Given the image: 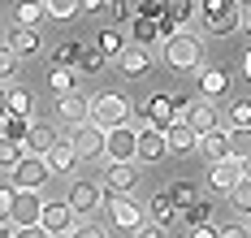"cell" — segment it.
<instances>
[{"label":"cell","instance_id":"cell-1","mask_svg":"<svg viewBox=\"0 0 251 238\" xmlns=\"http://www.w3.org/2000/svg\"><path fill=\"white\" fill-rule=\"evenodd\" d=\"M182 113H186V100H177L169 91H156V95H148V100L139 104V121L151 126V130H169Z\"/></svg>","mask_w":251,"mask_h":238},{"label":"cell","instance_id":"cell-2","mask_svg":"<svg viewBox=\"0 0 251 238\" xmlns=\"http://www.w3.org/2000/svg\"><path fill=\"white\" fill-rule=\"evenodd\" d=\"M160 56H165V65H169V70H182V74H186V70H195V65H200L203 44L191 35V30H177L174 39H165V44H160Z\"/></svg>","mask_w":251,"mask_h":238},{"label":"cell","instance_id":"cell-3","mask_svg":"<svg viewBox=\"0 0 251 238\" xmlns=\"http://www.w3.org/2000/svg\"><path fill=\"white\" fill-rule=\"evenodd\" d=\"M200 18H203V30L217 39L243 30L238 26V0H200Z\"/></svg>","mask_w":251,"mask_h":238},{"label":"cell","instance_id":"cell-4","mask_svg":"<svg viewBox=\"0 0 251 238\" xmlns=\"http://www.w3.org/2000/svg\"><path fill=\"white\" fill-rule=\"evenodd\" d=\"M91 121L100 126V130H117L130 121V100H126L122 91H100V95H91Z\"/></svg>","mask_w":251,"mask_h":238},{"label":"cell","instance_id":"cell-5","mask_svg":"<svg viewBox=\"0 0 251 238\" xmlns=\"http://www.w3.org/2000/svg\"><path fill=\"white\" fill-rule=\"evenodd\" d=\"M9 178H13V190H44L52 173H48V165H44L39 156H22L13 169H9Z\"/></svg>","mask_w":251,"mask_h":238},{"label":"cell","instance_id":"cell-6","mask_svg":"<svg viewBox=\"0 0 251 238\" xmlns=\"http://www.w3.org/2000/svg\"><path fill=\"white\" fill-rule=\"evenodd\" d=\"M134 152H139V130H134V126L108 130V139H104V156L113 160V165H134Z\"/></svg>","mask_w":251,"mask_h":238},{"label":"cell","instance_id":"cell-7","mask_svg":"<svg viewBox=\"0 0 251 238\" xmlns=\"http://www.w3.org/2000/svg\"><path fill=\"white\" fill-rule=\"evenodd\" d=\"M39 216H44V199H39V190H13L9 225H13V230H26V225H39Z\"/></svg>","mask_w":251,"mask_h":238},{"label":"cell","instance_id":"cell-8","mask_svg":"<svg viewBox=\"0 0 251 238\" xmlns=\"http://www.w3.org/2000/svg\"><path fill=\"white\" fill-rule=\"evenodd\" d=\"M104 139H108V130H100L96 121H82V126H74V134H70V143H74L78 160H96V156H104Z\"/></svg>","mask_w":251,"mask_h":238},{"label":"cell","instance_id":"cell-9","mask_svg":"<svg viewBox=\"0 0 251 238\" xmlns=\"http://www.w3.org/2000/svg\"><path fill=\"white\" fill-rule=\"evenodd\" d=\"M191 13H195V0H165V9H160V44L174 39L191 22Z\"/></svg>","mask_w":251,"mask_h":238},{"label":"cell","instance_id":"cell-10","mask_svg":"<svg viewBox=\"0 0 251 238\" xmlns=\"http://www.w3.org/2000/svg\"><path fill=\"white\" fill-rule=\"evenodd\" d=\"M39 225H44L52 238H70V234H74V225H78V216H74V208H70V204H44Z\"/></svg>","mask_w":251,"mask_h":238},{"label":"cell","instance_id":"cell-11","mask_svg":"<svg viewBox=\"0 0 251 238\" xmlns=\"http://www.w3.org/2000/svg\"><path fill=\"white\" fill-rule=\"evenodd\" d=\"M182 121L200 134V139L221 126V121H217V104H212V100H191V104H186V113H182Z\"/></svg>","mask_w":251,"mask_h":238},{"label":"cell","instance_id":"cell-12","mask_svg":"<svg viewBox=\"0 0 251 238\" xmlns=\"http://www.w3.org/2000/svg\"><path fill=\"white\" fill-rule=\"evenodd\" d=\"M70 208H74V216H91V212H100L104 195H100V182H74L70 186V199H65Z\"/></svg>","mask_w":251,"mask_h":238},{"label":"cell","instance_id":"cell-13","mask_svg":"<svg viewBox=\"0 0 251 238\" xmlns=\"http://www.w3.org/2000/svg\"><path fill=\"white\" fill-rule=\"evenodd\" d=\"M108 216H113V225H117V230H130V234L143 225V208H139L130 195H113V204H108Z\"/></svg>","mask_w":251,"mask_h":238},{"label":"cell","instance_id":"cell-14","mask_svg":"<svg viewBox=\"0 0 251 238\" xmlns=\"http://www.w3.org/2000/svg\"><path fill=\"white\" fill-rule=\"evenodd\" d=\"M134 186H139V165H113V160H108V169H104V190L130 195Z\"/></svg>","mask_w":251,"mask_h":238},{"label":"cell","instance_id":"cell-15","mask_svg":"<svg viewBox=\"0 0 251 238\" xmlns=\"http://www.w3.org/2000/svg\"><path fill=\"white\" fill-rule=\"evenodd\" d=\"M238 182H243V165H238V160H217V165H208V186H212V190L229 195Z\"/></svg>","mask_w":251,"mask_h":238},{"label":"cell","instance_id":"cell-16","mask_svg":"<svg viewBox=\"0 0 251 238\" xmlns=\"http://www.w3.org/2000/svg\"><path fill=\"white\" fill-rule=\"evenodd\" d=\"M56 121H65V126H82V121H91V100H82V95H56Z\"/></svg>","mask_w":251,"mask_h":238},{"label":"cell","instance_id":"cell-17","mask_svg":"<svg viewBox=\"0 0 251 238\" xmlns=\"http://www.w3.org/2000/svg\"><path fill=\"white\" fill-rule=\"evenodd\" d=\"M117 70H122V78H148V74H151V52L130 44V48L117 56Z\"/></svg>","mask_w":251,"mask_h":238},{"label":"cell","instance_id":"cell-18","mask_svg":"<svg viewBox=\"0 0 251 238\" xmlns=\"http://www.w3.org/2000/svg\"><path fill=\"white\" fill-rule=\"evenodd\" d=\"M165 152H169V143H165V130H139V152H134V160H148V165H160L165 160Z\"/></svg>","mask_w":251,"mask_h":238},{"label":"cell","instance_id":"cell-19","mask_svg":"<svg viewBox=\"0 0 251 238\" xmlns=\"http://www.w3.org/2000/svg\"><path fill=\"white\" fill-rule=\"evenodd\" d=\"M195 152H200L203 160H212V165H217V160H229V130L217 126L212 134H203V139H200V147H195Z\"/></svg>","mask_w":251,"mask_h":238},{"label":"cell","instance_id":"cell-20","mask_svg":"<svg viewBox=\"0 0 251 238\" xmlns=\"http://www.w3.org/2000/svg\"><path fill=\"white\" fill-rule=\"evenodd\" d=\"M52 143H56V130H52V126H44V121H35V126H30V134H26V156H48L52 152Z\"/></svg>","mask_w":251,"mask_h":238},{"label":"cell","instance_id":"cell-21","mask_svg":"<svg viewBox=\"0 0 251 238\" xmlns=\"http://www.w3.org/2000/svg\"><path fill=\"white\" fill-rule=\"evenodd\" d=\"M74 160H78L74 143H70V139H56V143H52V152L44 156V165H48V173H70V169H74Z\"/></svg>","mask_w":251,"mask_h":238},{"label":"cell","instance_id":"cell-22","mask_svg":"<svg viewBox=\"0 0 251 238\" xmlns=\"http://www.w3.org/2000/svg\"><path fill=\"white\" fill-rule=\"evenodd\" d=\"M165 143H169V152H195V147H200V134H195L182 117H177L174 126L165 130Z\"/></svg>","mask_w":251,"mask_h":238},{"label":"cell","instance_id":"cell-23","mask_svg":"<svg viewBox=\"0 0 251 238\" xmlns=\"http://www.w3.org/2000/svg\"><path fill=\"white\" fill-rule=\"evenodd\" d=\"M229 91V74L217 65V70H203L200 74V100H221Z\"/></svg>","mask_w":251,"mask_h":238},{"label":"cell","instance_id":"cell-24","mask_svg":"<svg viewBox=\"0 0 251 238\" xmlns=\"http://www.w3.org/2000/svg\"><path fill=\"white\" fill-rule=\"evenodd\" d=\"M165 195L174 199V208H177V212H186L195 199H200V182H191V178H177V182L165 186Z\"/></svg>","mask_w":251,"mask_h":238},{"label":"cell","instance_id":"cell-25","mask_svg":"<svg viewBox=\"0 0 251 238\" xmlns=\"http://www.w3.org/2000/svg\"><path fill=\"white\" fill-rule=\"evenodd\" d=\"M4 44H9L18 56H30V52H39V30H30V26H13Z\"/></svg>","mask_w":251,"mask_h":238},{"label":"cell","instance_id":"cell-26","mask_svg":"<svg viewBox=\"0 0 251 238\" xmlns=\"http://www.w3.org/2000/svg\"><path fill=\"white\" fill-rule=\"evenodd\" d=\"M156 39H160V22H148V18H134V22H130V44H134V48H148L151 52Z\"/></svg>","mask_w":251,"mask_h":238},{"label":"cell","instance_id":"cell-27","mask_svg":"<svg viewBox=\"0 0 251 238\" xmlns=\"http://www.w3.org/2000/svg\"><path fill=\"white\" fill-rule=\"evenodd\" d=\"M174 221H182V212L174 208V199L160 190V195H151V225H174Z\"/></svg>","mask_w":251,"mask_h":238},{"label":"cell","instance_id":"cell-28","mask_svg":"<svg viewBox=\"0 0 251 238\" xmlns=\"http://www.w3.org/2000/svg\"><path fill=\"white\" fill-rule=\"evenodd\" d=\"M78 52H82V44H74V39H65V44H56L52 48V70H78Z\"/></svg>","mask_w":251,"mask_h":238},{"label":"cell","instance_id":"cell-29","mask_svg":"<svg viewBox=\"0 0 251 238\" xmlns=\"http://www.w3.org/2000/svg\"><path fill=\"white\" fill-rule=\"evenodd\" d=\"M182 225H186V230H203V225H217V221H212V204H208V199H195L191 208L182 212Z\"/></svg>","mask_w":251,"mask_h":238},{"label":"cell","instance_id":"cell-30","mask_svg":"<svg viewBox=\"0 0 251 238\" xmlns=\"http://www.w3.org/2000/svg\"><path fill=\"white\" fill-rule=\"evenodd\" d=\"M96 48H100L104 56H113V61H117V56H122L126 48H130V44H126V35H122V30H113V26H104L100 35H96Z\"/></svg>","mask_w":251,"mask_h":238},{"label":"cell","instance_id":"cell-31","mask_svg":"<svg viewBox=\"0 0 251 238\" xmlns=\"http://www.w3.org/2000/svg\"><path fill=\"white\" fill-rule=\"evenodd\" d=\"M13 18H18V26H39L48 13H44V0H18V9H13Z\"/></svg>","mask_w":251,"mask_h":238},{"label":"cell","instance_id":"cell-32","mask_svg":"<svg viewBox=\"0 0 251 238\" xmlns=\"http://www.w3.org/2000/svg\"><path fill=\"white\" fill-rule=\"evenodd\" d=\"M4 100H9V117H30V91H26V87H9V91H4Z\"/></svg>","mask_w":251,"mask_h":238},{"label":"cell","instance_id":"cell-33","mask_svg":"<svg viewBox=\"0 0 251 238\" xmlns=\"http://www.w3.org/2000/svg\"><path fill=\"white\" fill-rule=\"evenodd\" d=\"M30 117H4L0 121V139H13V143H26V134H30Z\"/></svg>","mask_w":251,"mask_h":238},{"label":"cell","instance_id":"cell-34","mask_svg":"<svg viewBox=\"0 0 251 238\" xmlns=\"http://www.w3.org/2000/svg\"><path fill=\"white\" fill-rule=\"evenodd\" d=\"M48 87L56 91V95H74V91H78V70H52Z\"/></svg>","mask_w":251,"mask_h":238},{"label":"cell","instance_id":"cell-35","mask_svg":"<svg viewBox=\"0 0 251 238\" xmlns=\"http://www.w3.org/2000/svg\"><path fill=\"white\" fill-rule=\"evenodd\" d=\"M251 156V126L229 130V160H247Z\"/></svg>","mask_w":251,"mask_h":238},{"label":"cell","instance_id":"cell-36","mask_svg":"<svg viewBox=\"0 0 251 238\" xmlns=\"http://www.w3.org/2000/svg\"><path fill=\"white\" fill-rule=\"evenodd\" d=\"M104 65H108V56H104L100 48H96V44H91V48H82V52H78V74H100Z\"/></svg>","mask_w":251,"mask_h":238},{"label":"cell","instance_id":"cell-37","mask_svg":"<svg viewBox=\"0 0 251 238\" xmlns=\"http://www.w3.org/2000/svg\"><path fill=\"white\" fill-rule=\"evenodd\" d=\"M44 13H48L52 22H70L78 13V0H44Z\"/></svg>","mask_w":251,"mask_h":238},{"label":"cell","instance_id":"cell-38","mask_svg":"<svg viewBox=\"0 0 251 238\" xmlns=\"http://www.w3.org/2000/svg\"><path fill=\"white\" fill-rule=\"evenodd\" d=\"M229 208L243 212V216H251V182H247V178H243V182L229 190Z\"/></svg>","mask_w":251,"mask_h":238},{"label":"cell","instance_id":"cell-39","mask_svg":"<svg viewBox=\"0 0 251 238\" xmlns=\"http://www.w3.org/2000/svg\"><path fill=\"white\" fill-rule=\"evenodd\" d=\"M18 65H22V56L13 52L9 44H0V82H9L13 74H18Z\"/></svg>","mask_w":251,"mask_h":238},{"label":"cell","instance_id":"cell-40","mask_svg":"<svg viewBox=\"0 0 251 238\" xmlns=\"http://www.w3.org/2000/svg\"><path fill=\"white\" fill-rule=\"evenodd\" d=\"M22 156H26L22 143H13V139H0V169H13Z\"/></svg>","mask_w":251,"mask_h":238},{"label":"cell","instance_id":"cell-41","mask_svg":"<svg viewBox=\"0 0 251 238\" xmlns=\"http://www.w3.org/2000/svg\"><path fill=\"white\" fill-rule=\"evenodd\" d=\"M238 126H251V100H234L229 104V130H238Z\"/></svg>","mask_w":251,"mask_h":238},{"label":"cell","instance_id":"cell-42","mask_svg":"<svg viewBox=\"0 0 251 238\" xmlns=\"http://www.w3.org/2000/svg\"><path fill=\"white\" fill-rule=\"evenodd\" d=\"M160 9H165V0H139V4H134V18H148V22H160Z\"/></svg>","mask_w":251,"mask_h":238},{"label":"cell","instance_id":"cell-43","mask_svg":"<svg viewBox=\"0 0 251 238\" xmlns=\"http://www.w3.org/2000/svg\"><path fill=\"white\" fill-rule=\"evenodd\" d=\"M108 18H113V22H130V18H134V4H130V0H108Z\"/></svg>","mask_w":251,"mask_h":238},{"label":"cell","instance_id":"cell-44","mask_svg":"<svg viewBox=\"0 0 251 238\" xmlns=\"http://www.w3.org/2000/svg\"><path fill=\"white\" fill-rule=\"evenodd\" d=\"M70 238H108V230L96 225V221H82V225H74V234H70Z\"/></svg>","mask_w":251,"mask_h":238},{"label":"cell","instance_id":"cell-45","mask_svg":"<svg viewBox=\"0 0 251 238\" xmlns=\"http://www.w3.org/2000/svg\"><path fill=\"white\" fill-rule=\"evenodd\" d=\"M217 238H251L247 225H217Z\"/></svg>","mask_w":251,"mask_h":238},{"label":"cell","instance_id":"cell-46","mask_svg":"<svg viewBox=\"0 0 251 238\" xmlns=\"http://www.w3.org/2000/svg\"><path fill=\"white\" fill-rule=\"evenodd\" d=\"M130 238H165V225H148V221H143V225H139Z\"/></svg>","mask_w":251,"mask_h":238},{"label":"cell","instance_id":"cell-47","mask_svg":"<svg viewBox=\"0 0 251 238\" xmlns=\"http://www.w3.org/2000/svg\"><path fill=\"white\" fill-rule=\"evenodd\" d=\"M9 208H13V186H0V221H9Z\"/></svg>","mask_w":251,"mask_h":238},{"label":"cell","instance_id":"cell-48","mask_svg":"<svg viewBox=\"0 0 251 238\" xmlns=\"http://www.w3.org/2000/svg\"><path fill=\"white\" fill-rule=\"evenodd\" d=\"M78 13H108V0H78Z\"/></svg>","mask_w":251,"mask_h":238},{"label":"cell","instance_id":"cell-49","mask_svg":"<svg viewBox=\"0 0 251 238\" xmlns=\"http://www.w3.org/2000/svg\"><path fill=\"white\" fill-rule=\"evenodd\" d=\"M238 26L251 35V0H238Z\"/></svg>","mask_w":251,"mask_h":238},{"label":"cell","instance_id":"cell-50","mask_svg":"<svg viewBox=\"0 0 251 238\" xmlns=\"http://www.w3.org/2000/svg\"><path fill=\"white\" fill-rule=\"evenodd\" d=\"M13 238H52L44 225H26V230H13Z\"/></svg>","mask_w":251,"mask_h":238},{"label":"cell","instance_id":"cell-51","mask_svg":"<svg viewBox=\"0 0 251 238\" xmlns=\"http://www.w3.org/2000/svg\"><path fill=\"white\" fill-rule=\"evenodd\" d=\"M191 238H217V225H203V230H191Z\"/></svg>","mask_w":251,"mask_h":238},{"label":"cell","instance_id":"cell-52","mask_svg":"<svg viewBox=\"0 0 251 238\" xmlns=\"http://www.w3.org/2000/svg\"><path fill=\"white\" fill-rule=\"evenodd\" d=\"M9 117V100H4V91H0V121Z\"/></svg>","mask_w":251,"mask_h":238},{"label":"cell","instance_id":"cell-53","mask_svg":"<svg viewBox=\"0 0 251 238\" xmlns=\"http://www.w3.org/2000/svg\"><path fill=\"white\" fill-rule=\"evenodd\" d=\"M0 238H13V225L9 221H0Z\"/></svg>","mask_w":251,"mask_h":238},{"label":"cell","instance_id":"cell-54","mask_svg":"<svg viewBox=\"0 0 251 238\" xmlns=\"http://www.w3.org/2000/svg\"><path fill=\"white\" fill-rule=\"evenodd\" d=\"M238 165H243V178L251 182V156H247V160H238Z\"/></svg>","mask_w":251,"mask_h":238},{"label":"cell","instance_id":"cell-55","mask_svg":"<svg viewBox=\"0 0 251 238\" xmlns=\"http://www.w3.org/2000/svg\"><path fill=\"white\" fill-rule=\"evenodd\" d=\"M243 74L251 78V48H247V56H243Z\"/></svg>","mask_w":251,"mask_h":238},{"label":"cell","instance_id":"cell-56","mask_svg":"<svg viewBox=\"0 0 251 238\" xmlns=\"http://www.w3.org/2000/svg\"><path fill=\"white\" fill-rule=\"evenodd\" d=\"M247 230H251V225H247Z\"/></svg>","mask_w":251,"mask_h":238}]
</instances>
